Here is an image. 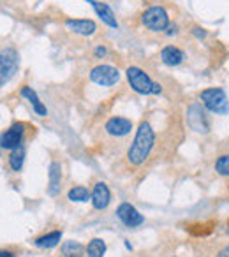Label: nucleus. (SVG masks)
<instances>
[{
	"label": "nucleus",
	"mask_w": 229,
	"mask_h": 257,
	"mask_svg": "<svg viewBox=\"0 0 229 257\" xmlns=\"http://www.w3.org/2000/svg\"><path fill=\"white\" fill-rule=\"evenodd\" d=\"M155 131L148 121H141L140 127L136 131V136H134L133 143H131L129 150L126 154L127 164L133 166V168H140L145 162L148 161V157L152 155V150L155 147Z\"/></svg>",
	"instance_id": "f257e3e1"
},
{
	"label": "nucleus",
	"mask_w": 229,
	"mask_h": 257,
	"mask_svg": "<svg viewBox=\"0 0 229 257\" xmlns=\"http://www.w3.org/2000/svg\"><path fill=\"white\" fill-rule=\"evenodd\" d=\"M126 76H127V81H129L131 88L136 93H140V95H150V93L159 95V93L162 92V86L159 85V83L152 81L150 76H148L143 69L136 67V65L127 67Z\"/></svg>",
	"instance_id": "f03ea898"
},
{
	"label": "nucleus",
	"mask_w": 229,
	"mask_h": 257,
	"mask_svg": "<svg viewBox=\"0 0 229 257\" xmlns=\"http://www.w3.org/2000/svg\"><path fill=\"white\" fill-rule=\"evenodd\" d=\"M199 100L204 106V109L211 111L215 114H225L229 113V100L225 92L220 86H211V88H204L199 93Z\"/></svg>",
	"instance_id": "7ed1b4c3"
},
{
	"label": "nucleus",
	"mask_w": 229,
	"mask_h": 257,
	"mask_svg": "<svg viewBox=\"0 0 229 257\" xmlns=\"http://www.w3.org/2000/svg\"><path fill=\"white\" fill-rule=\"evenodd\" d=\"M141 23L152 32H164L171 25L168 11L162 6H152V8L145 9L141 15Z\"/></svg>",
	"instance_id": "20e7f679"
},
{
	"label": "nucleus",
	"mask_w": 229,
	"mask_h": 257,
	"mask_svg": "<svg viewBox=\"0 0 229 257\" xmlns=\"http://www.w3.org/2000/svg\"><path fill=\"white\" fill-rule=\"evenodd\" d=\"M20 67V55L15 48H4L0 51V88L9 83Z\"/></svg>",
	"instance_id": "39448f33"
},
{
	"label": "nucleus",
	"mask_w": 229,
	"mask_h": 257,
	"mask_svg": "<svg viewBox=\"0 0 229 257\" xmlns=\"http://www.w3.org/2000/svg\"><path fill=\"white\" fill-rule=\"evenodd\" d=\"M27 128H29V125L25 121H15L6 133L0 134V148L2 150H15V148L22 147Z\"/></svg>",
	"instance_id": "423d86ee"
},
{
	"label": "nucleus",
	"mask_w": 229,
	"mask_h": 257,
	"mask_svg": "<svg viewBox=\"0 0 229 257\" xmlns=\"http://www.w3.org/2000/svg\"><path fill=\"white\" fill-rule=\"evenodd\" d=\"M90 81L97 83L100 86H113L120 81V71L113 65L100 64L90 71Z\"/></svg>",
	"instance_id": "0eeeda50"
},
{
	"label": "nucleus",
	"mask_w": 229,
	"mask_h": 257,
	"mask_svg": "<svg viewBox=\"0 0 229 257\" xmlns=\"http://www.w3.org/2000/svg\"><path fill=\"white\" fill-rule=\"evenodd\" d=\"M187 121H189L190 128H194L196 133L206 134L210 131V120H208V114L199 104H194L187 111Z\"/></svg>",
	"instance_id": "6e6552de"
},
{
	"label": "nucleus",
	"mask_w": 229,
	"mask_h": 257,
	"mask_svg": "<svg viewBox=\"0 0 229 257\" xmlns=\"http://www.w3.org/2000/svg\"><path fill=\"white\" fill-rule=\"evenodd\" d=\"M117 217L120 218L124 225L127 227H140L145 222V217L138 211L136 206H133L131 203H122L117 208Z\"/></svg>",
	"instance_id": "1a4fd4ad"
},
{
	"label": "nucleus",
	"mask_w": 229,
	"mask_h": 257,
	"mask_svg": "<svg viewBox=\"0 0 229 257\" xmlns=\"http://www.w3.org/2000/svg\"><path fill=\"white\" fill-rule=\"evenodd\" d=\"M104 131L111 138H126L133 131V121L126 116H111L104 123Z\"/></svg>",
	"instance_id": "9d476101"
},
{
	"label": "nucleus",
	"mask_w": 229,
	"mask_h": 257,
	"mask_svg": "<svg viewBox=\"0 0 229 257\" xmlns=\"http://www.w3.org/2000/svg\"><path fill=\"white\" fill-rule=\"evenodd\" d=\"M90 201H92V206L95 208V210H99V211L106 210L111 203L109 187L104 182H97L95 185H93L92 192H90Z\"/></svg>",
	"instance_id": "9b49d317"
},
{
	"label": "nucleus",
	"mask_w": 229,
	"mask_h": 257,
	"mask_svg": "<svg viewBox=\"0 0 229 257\" xmlns=\"http://www.w3.org/2000/svg\"><path fill=\"white\" fill-rule=\"evenodd\" d=\"M62 176H64L62 164L58 161H53L50 164V171H48V192H50V196H57V194H60Z\"/></svg>",
	"instance_id": "f8f14e48"
},
{
	"label": "nucleus",
	"mask_w": 229,
	"mask_h": 257,
	"mask_svg": "<svg viewBox=\"0 0 229 257\" xmlns=\"http://www.w3.org/2000/svg\"><path fill=\"white\" fill-rule=\"evenodd\" d=\"M85 2H88V4L92 6L93 11L97 13V16H99V18L102 20V22L106 23L107 27H111V29H117V27H119L117 16H114L113 9H111L107 4H104V2H99V0H85Z\"/></svg>",
	"instance_id": "ddd939ff"
},
{
	"label": "nucleus",
	"mask_w": 229,
	"mask_h": 257,
	"mask_svg": "<svg viewBox=\"0 0 229 257\" xmlns=\"http://www.w3.org/2000/svg\"><path fill=\"white\" fill-rule=\"evenodd\" d=\"M161 60H162V64H166L168 67H176V65L183 64V60H185V53H183V50H180L178 46L168 44V46L162 48Z\"/></svg>",
	"instance_id": "4468645a"
},
{
	"label": "nucleus",
	"mask_w": 229,
	"mask_h": 257,
	"mask_svg": "<svg viewBox=\"0 0 229 257\" xmlns=\"http://www.w3.org/2000/svg\"><path fill=\"white\" fill-rule=\"evenodd\" d=\"M65 27L71 32L79 34V36H92L97 30V25L93 20H65Z\"/></svg>",
	"instance_id": "2eb2a0df"
},
{
	"label": "nucleus",
	"mask_w": 229,
	"mask_h": 257,
	"mask_svg": "<svg viewBox=\"0 0 229 257\" xmlns=\"http://www.w3.org/2000/svg\"><path fill=\"white\" fill-rule=\"evenodd\" d=\"M22 97H25L27 100L30 102V106H32V109L36 111V114H39V116H46L48 114V109H46V106H44L43 102H41V99H39V95L36 93V90L32 88V86H23L22 88Z\"/></svg>",
	"instance_id": "dca6fc26"
},
{
	"label": "nucleus",
	"mask_w": 229,
	"mask_h": 257,
	"mask_svg": "<svg viewBox=\"0 0 229 257\" xmlns=\"http://www.w3.org/2000/svg\"><path fill=\"white\" fill-rule=\"evenodd\" d=\"M60 253H62V257H83L86 253V246L79 241L69 239V241L62 243Z\"/></svg>",
	"instance_id": "f3484780"
},
{
	"label": "nucleus",
	"mask_w": 229,
	"mask_h": 257,
	"mask_svg": "<svg viewBox=\"0 0 229 257\" xmlns=\"http://www.w3.org/2000/svg\"><path fill=\"white\" fill-rule=\"evenodd\" d=\"M62 239V231H51V232H46L43 236H37L34 239V245L39 246V248H53L60 243Z\"/></svg>",
	"instance_id": "a211bd4d"
},
{
	"label": "nucleus",
	"mask_w": 229,
	"mask_h": 257,
	"mask_svg": "<svg viewBox=\"0 0 229 257\" xmlns=\"http://www.w3.org/2000/svg\"><path fill=\"white\" fill-rule=\"evenodd\" d=\"M23 162H25V148H23V145H22V147L11 150L9 159H8V164H9V168H11V171L20 173L23 168Z\"/></svg>",
	"instance_id": "6ab92c4d"
},
{
	"label": "nucleus",
	"mask_w": 229,
	"mask_h": 257,
	"mask_svg": "<svg viewBox=\"0 0 229 257\" xmlns=\"http://www.w3.org/2000/svg\"><path fill=\"white\" fill-rule=\"evenodd\" d=\"M104 253H106V241L100 238L90 239L86 245V257H104Z\"/></svg>",
	"instance_id": "aec40b11"
},
{
	"label": "nucleus",
	"mask_w": 229,
	"mask_h": 257,
	"mask_svg": "<svg viewBox=\"0 0 229 257\" xmlns=\"http://www.w3.org/2000/svg\"><path fill=\"white\" fill-rule=\"evenodd\" d=\"M67 199L72 201V203H86V201L90 199V192L86 187L76 185L67 192Z\"/></svg>",
	"instance_id": "412c9836"
},
{
	"label": "nucleus",
	"mask_w": 229,
	"mask_h": 257,
	"mask_svg": "<svg viewBox=\"0 0 229 257\" xmlns=\"http://www.w3.org/2000/svg\"><path fill=\"white\" fill-rule=\"evenodd\" d=\"M215 173H217L218 176L229 178V154L227 152L220 154L217 157V161H215Z\"/></svg>",
	"instance_id": "4be33fe9"
},
{
	"label": "nucleus",
	"mask_w": 229,
	"mask_h": 257,
	"mask_svg": "<svg viewBox=\"0 0 229 257\" xmlns=\"http://www.w3.org/2000/svg\"><path fill=\"white\" fill-rule=\"evenodd\" d=\"M106 55H107L106 46H97L95 50H93V57H95V58H104Z\"/></svg>",
	"instance_id": "5701e85b"
},
{
	"label": "nucleus",
	"mask_w": 229,
	"mask_h": 257,
	"mask_svg": "<svg viewBox=\"0 0 229 257\" xmlns=\"http://www.w3.org/2000/svg\"><path fill=\"white\" fill-rule=\"evenodd\" d=\"M0 257H18V252H16V250L0 248Z\"/></svg>",
	"instance_id": "b1692460"
},
{
	"label": "nucleus",
	"mask_w": 229,
	"mask_h": 257,
	"mask_svg": "<svg viewBox=\"0 0 229 257\" xmlns=\"http://www.w3.org/2000/svg\"><path fill=\"white\" fill-rule=\"evenodd\" d=\"M192 34L197 37V39H204V37H206V30H204V29H199V27H194Z\"/></svg>",
	"instance_id": "393cba45"
},
{
	"label": "nucleus",
	"mask_w": 229,
	"mask_h": 257,
	"mask_svg": "<svg viewBox=\"0 0 229 257\" xmlns=\"http://www.w3.org/2000/svg\"><path fill=\"white\" fill-rule=\"evenodd\" d=\"M215 257H229V245L224 246L222 250H218L217 255H215Z\"/></svg>",
	"instance_id": "a878e982"
},
{
	"label": "nucleus",
	"mask_w": 229,
	"mask_h": 257,
	"mask_svg": "<svg viewBox=\"0 0 229 257\" xmlns=\"http://www.w3.org/2000/svg\"><path fill=\"white\" fill-rule=\"evenodd\" d=\"M173 257H175V255H173Z\"/></svg>",
	"instance_id": "bb28decb"
}]
</instances>
